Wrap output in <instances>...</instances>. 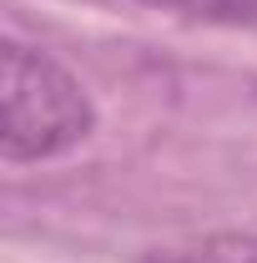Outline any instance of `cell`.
I'll return each instance as SVG.
<instances>
[{
  "mask_svg": "<svg viewBox=\"0 0 257 263\" xmlns=\"http://www.w3.org/2000/svg\"><path fill=\"white\" fill-rule=\"evenodd\" d=\"M0 61H5V132H0L5 162H51L91 137L96 106L61 61L20 41H5Z\"/></svg>",
  "mask_w": 257,
  "mask_h": 263,
  "instance_id": "cell-1",
  "label": "cell"
},
{
  "mask_svg": "<svg viewBox=\"0 0 257 263\" xmlns=\"http://www.w3.org/2000/svg\"><path fill=\"white\" fill-rule=\"evenodd\" d=\"M157 10L187 15V21H217V26H257V0H146Z\"/></svg>",
  "mask_w": 257,
  "mask_h": 263,
  "instance_id": "cell-2",
  "label": "cell"
},
{
  "mask_svg": "<svg viewBox=\"0 0 257 263\" xmlns=\"http://www.w3.org/2000/svg\"><path fill=\"white\" fill-rule=\"evenodd\" d=\"M141 263H257V243H197V248H152Z\"/></svg>",
  "mask_w": 257,
  "mask_h": 263,
  "instance_id": "cell-3",
  "label": "cell"
}]
</instances>
